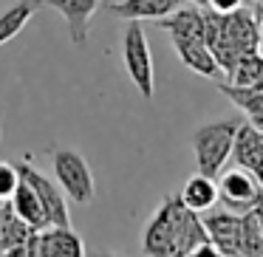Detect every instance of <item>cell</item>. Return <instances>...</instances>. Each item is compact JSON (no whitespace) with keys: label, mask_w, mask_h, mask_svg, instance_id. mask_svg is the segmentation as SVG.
Here are the masks:
<instances>
[{"label":"cell","mask_w":263,"mask_h":257,"mask_svg":"<svg viewBox=\"0 0 263 257\" xmlns=\"http://www.w3.org/2000/svg\"><path fill=\"white\" fill-rule=\"evenodd\" d=\"M187 257H223V254H221V249H218V246L212 243L210 238H206L204 243H198V246H195V249L190 251Z\"/></svg>","instance_id":"obj_21"},{"label":"cell","mask_w":263,"mask_h":257,"mask_svg":"<svg viewBox=\"0 0 263 257\" xmlns=\"http://www.w3.org/2000/svg\"><path fill=\"white\" fill-rule=\"evenodd\" d=\"M0 257H26V246H23V249H9V251H0Z\"/></svg>","instance_id":"obj_25"},{"label":"cell","mask_w":263,"mask_h":257,"mask_svg":"<svg viewBox=\"0 0 263 257\" xmlns=\"http://www.w3.org/2000/svg\"><path fill=\"white\" fill-rule=\"evenodd\" d=\"M40 3L43 6H51L54 12L63 14V20L68 23V34H71L74 46H85L88 26H91V17L102 0H40Z\"/></svg>","instance_id":"obj_8"},{"label":"cell","mask_w":263,"mask_h":257,"mask_svg":"<svg viewBox=\"0 0 263 257\" xmlns=\"http://www.w3.org/2000/svg\"><path fill=\"white\" fill-rule=\"evenodd\" d=\"M170 40H173V48H176L178 60L190 71L206 76V80H218L221 68H218L215 57H212V48L204 40H184V37H170Z\"/></svg>","instance_id":"obj_11"},{"label":"cell","mask_w":263,"mask_h":257,"mask_svg":"<svg viewBox=\"0 0 263 257\" xmlns=\"http://www.w3.org/2000/svg\"><path fill=\"white\" fill-rule=\"evenodd\" d=\"M243 6V0H206V9H212V12H221V14H229L235 12V9Z\"/></svg>","instance_id":"obj_22"},{"label":"cell","mask_w":263,"mask_h":257,"mask_svg":"<svg viewBox=\"0 0 263 257\" xmlns=\"http://www.w3.org/2000/svg\"><path fill=\"white\" fill-rule=\"evenodd\" d=\"M210 238L198 212L181 201V195H164L142 232L144 257H187Z\"/></svg>","instance_id":"obj_1"},{"label":"cell","mask_w":263,"mask_h":257,"mask_svg":"<svg viewBox=\"0 0 263 257\" xmlns=\"http://www.w3.org/2000/svg\"><path fill=\"white\" fill-rule=\"evenodd\" d=\"M246 119H249V125H252V127H257V130L263 133V110H260V113H252V116H246Z\"/></svg>","instance_id":"obj_24"},{"label":"cell","mask_w":263,"mask_h":257,"mask_svg":"<svg viewBox=\"0 0 263 257\" xmlns=\"http://www.w3.org/2000/svg\"><path fill=\"white\" fill-rule=\"evenodd\" d=\"M29 234H31V226L20 215H14L9 201H3V206H0V251L23 249Z\"/></svg>","instance_id":"obj_16"},{"label":"cell","mask_w":263,"mask_h":257,"mask_svg":"<svg viewBox=\"0 0 263 257\" xmlns=\"http://www.w3.org/2000/svg\"><path fill=\"white\" fill-rule=\"evenodd\" d=\"M17 187H20V172H17V167H14V161L12 164L0 161V201H9Z\"/></svg>","instance_id":"obj_20"},{"label":"cell","mask_w":263,"mask_h":257,"mask_svg":"<svg viewBox=\"0 0 263 257\" xmlns=\"http://www.w3.org/2000/svg\"><path fill=\"white\" fill-rule=\"evenodd\" d=\"M0 204H3V201H0Z\"/></svg>","instance_id":"obj_31"},{"label":"cell","mask_w":263,"mask_h":257,"mask_svg":"<svg viewBox=\"0 0 263 257\" xmlns=\"http://www.w3.org/2000/svg\"><path fill=\"white\" fill-rule=\"evenodd\" d=\"M14 167H17L20 178H23V181L37 192L40 206H43V212H46L48 226H71L68 198H65V192L60 189V184L51 181L46 172H40L29 159H26V161H14Z\"/></svg>","instance_id":"obj_5"},{"label":"cell","mask_w":263,"mask_h":257,"mask_svg":"<svg viewBox=\"0 0 263 257\" xmlns=\"http://www.w3.org/2000/svg\"><path fill=\"white\" fill-rule=\"evenodd\" d=\"M26 257H85V240L71 226L31 229L26 240Z\"/></svg>","instance_id":"obj_6"},{"label":"cell","mask_w":263,"mask_h":257,"mask_svg":"<svg viewBox=\"0 0 263 257\" xmlns=\"http://www.w3.org/2000/svg\"><path fill=\"white\" fill-rule=\"evenodd\" d=\"M263 254V226L257 221L255 209L240 212L238 229V257H260Z\"/></svg>","instance_id":"obj_18"},{"label":"cell","mask_w":263,"mask_h":257,"mask_svg":"<svg viewBox=\"0 0 263 257\" xmlns=\"http://www.w3.org/2000/svg\"><path fill=\"white\" fill-rule=\"evenodd\" d=\"M238 127H240V119H218L195 127L193 155H195V170L201 175L218 178V172H223V164L232 159Z\"/></svg>","instance_id":"obj_2"},{"label":"cell","mask_w":263,"mask_h":257,"mask_svg":"<svg viewBox=\"0 0 263 257\" xmlns=\"http://www.w3.org/2000/svg\"><path fill=\"white\" fill-rule=\"evenodd\" d=\"M51 170L57 178L60 189L65 192V198H71L74 204H91L97 195V184H93V172L88 167L85 155L74 147H51Z\"/></svg>","instance_id":"obj_3"},{"label":"cell","mask_w":263,"mask_h":257,"mask_svg":"<svg viewBox=\"0 0 263 257\" xmlns=\"http://www.w3.org/2000/svg\"><path fill=\"white\" fill-rule=\"evenodd\" d=\"M255 3H257V0H255Z\"/></svg>","instance_id":"obj_34"},{"label":"cell","mask_w":263,"mask_h":257,"mask_svg":"<svg viewBox=\"0 0 263 257\" xmlns=\"http://www.w3.org/2000/svg\"><path fill=\"white\" fill-rule=\"evenodd\" d=\"M206 226L210 240L221 249L223 257H238V229H240V215H235L232 209H206V215L201 218Z\"/></svg>","instance_id":"obj_9"},{"label":"cell","mask_w":263,"mask_h":257,"mask_svg":"<svg viewBox=\"0 0 263 257\" xmlns=\"http://www.w3.org/2000/svg\"><path fill=\"white\" fill-rule=\"evenodd\" d=\"M9 206H12L14 215H20L31 229H43V226H48L46 212H43V206H40V198H37V192L23 181V178H20V187L14 189V195L9 198Z\"/></svg>","instance_id":"obj_15"},{"label":"cell","mask_w":263,"mask_h":257,"mask_svg":"<svg viewBox=\"0 0 263 257\" xmlns=\"http://www.w3.org/2000/svg\"><path fill=\"white\" fill-rule=\"evenodd\" d=\"M257 85H263V68H260V82H257Z\"/></svg>","instance_id":"obj_29"},{"label":"cell","mask_w":263,"mask_h":257,"mask_svg":"<svg viewBox=\"0 0 263 257\" xmlns=\"http://www.w3.org/2000/svg\"><path fill=\"white\" fill-rule=\"evenodd\" d=\"M178 195H181V201L193 212H206L218 204V184H215V178L195 172V175L184 184V189Z\"/></svg>","instance_id":"obj_14"},{"label":"cell","mask_w":263,"mask_h":257,"mask_svg":"<svg viewBox=\"0 0 263 257\" xmlns=\"http://www.w3.org/2000/svg\"><path fill=\"white\" fill-rule=\"evenodd\" d=\"M255 215H257V221H260V226H263V198H260V204L255 206Z\"/></svg>","instance_id":"obj_27"},{"label":"cell","mask_w":263,"mask_h":257,"mask_svg":"<svg viewBox=\"0 0 263 257\" xmlns=\"http://www.w3.org/2000/svg\"><path fill=\"white\" fill-rule=\"evenodd\" d=\"M223 93L243 110L246 116L263 110V85H232V82H218Z\"/></svg>","instance_id":"obj_19"},{"label":"cell","mask_w":263,"mask_h":257,"mask_svg":"<svg viewBox=\"0 0 263 257\" xmlns=\"http://www.w3.org/2000/svg\"><path fill=\"white\" fill-rule=\"evenodd\" d=\"M260 3H263V0H260Z\"/></svg>","instance_id":"obj_33"},{"label":"cell","mask_w":263,"mask_h":257,"mask_svg":"<svg viewBox=\"0 0 263 257\" xmlns=\"http://www.w3.org/2000/svg\"><path fill=\"white\" fill-rule=\"evenodd\" d=\"M263 184L255 178V172L235 167V170L221 172L218 178V201L232 212H249L260 204Z\"/></svg>","instance_id":"obj_7"},{"label":"cell","mask_w":263,"mask_h":257,"mask_svg":"<svg viewBox=\"0 0 263 257\" xmlns=\"http://www.w3.org/2000/svg\"><path fill=\"white\" fill-rule=\"evenodd\" d=\"M232 159L238 167L255 172V178L263 184V133L252 127L249 122H240L238 133H235Z\"/></svg>","instance_id":"obj_10"},{"label":"cell","mask_w":263,"mask_h":257,"mask_svg":"<svg viewBox=\"0 0 263 257\" xmlns=\"http://www.w3.org/2000/svg\"><path fill=\"white\" fill-rule=\"evenodd\" d=\"M260 54H263V43H260Z\"/></svg>","instance_id":"obj_30"},{"label":"cell","mask_w":263,"mask_h":257,"mask_svg":"<svg viewBox=\"0 0 263 257\" xmlns=\"http://www.w3.org/2000/svg\"><path fill=\"white\" fill-rule=\"evenodd\" d=\"M37 9H40V0H17L12 9H6V12L0 14V46H6L9 40H14L26 29V23L34 17Z\"/></svg>","instance_id":"obj_17"},{"label":"cell","mask_w":263,"mask_h":257,"mask_svg":"<svg viewBox=\"0 0 263 257\" xmlns=\"http://www.w3.org/2000/svg\"><path fill=\"white\" fill-rule=\"evenodd\" d=\"M190 3H195V6H206V0H190Z\"/></svg>","instance_id":"obj_28"},{"label":"cell","mask_w":263,"mask_h":257,"mask_svg":"<svg viewBox=\"0 0 263 257\" xmlns=\"http://www.w3.org/2000/svg\"><path fill=\"white\" fill-rule=\"evenodd\" d=\"M252 12H255V17H257V31H260V43H263V3H260V0L255 3Z\"/></svg>","instance_id":"obj_23"},{"label":"cell","mask_w":263,"mask_h":257,"mask_svg":"<svg viewBox=\"0 0 263 257\" xmlns=\"http://www.w3.org/2000/svg\"><path fill=\"white\" fill-rule=\"evenodd\" d=\"M159 26L170 37H184V40H204V6H178L173 14L159 20Z\"/></svg>","instance_id":"obj_13"},{"label":"cell","mask_w":263,"mask_h":257,"mask_svg":"<svg viewBox=\"0 0 263 257\" xmlns=\"http://www.w3.org/2000/svg\"><path fill=\"white\" fill-rule=\"evenodd\" d=\"M260 257H263V254H260Z\"/></svg>","instance_id":"obj_35"},{"label":"cell","mask_w":263,"mask_h":257,"mask_svg":"<svg viewBox=\"0 0 263 257\" xmlns=\"http://www.w3.org/2000/svg\"><path fill=\"white\" fill-rule=\"evenodd\" d=\"M178 6H184V0H119L110 3L108 12L122 20H161Z\"/></svg>","instance_id":"obj_12"},{"label":"cell","mask_w":263,"mask_h":257,"mask_svg":"<svg viewBox=\"0 0 263 257\" xmlns=\"http://www.w3.org/2000/svg\"><path fill=\"white\" fill-rule=\"evenodd\" d=\"M122 60H125V71L136 91L144 99H153L156 82H153V54H150L147 37H144L142 20H127L125 37H122Z\"/></svg>","instance_id":"obj_4"},{"label":"cell","mask_w":263,"mask_h":257,"mask_svg":"<svg viewBox=\"0 0 263 257\" xmlns=\"http://www.w3.org/2000/svg\"><path fill=\"white\" fill-rule=\"evenodd\" d=\"M0 206H3V204H0Z\"/></svg>","instance_id":"obj_32"},{"label":"cell","mask_w":263,"mask_h":257,"mask_svg":"<svg viewBox=\"0 0 263 257\" xmlns=\"http://www.w3.org/2000/svg\"><path fill=\"white\" fill-rule=\"evenodd\" d=\"M85 257H125V254H116V251H91L88 254L85 251Z\"/></svg>","instance_id":"obj_26"}]
</instances>
